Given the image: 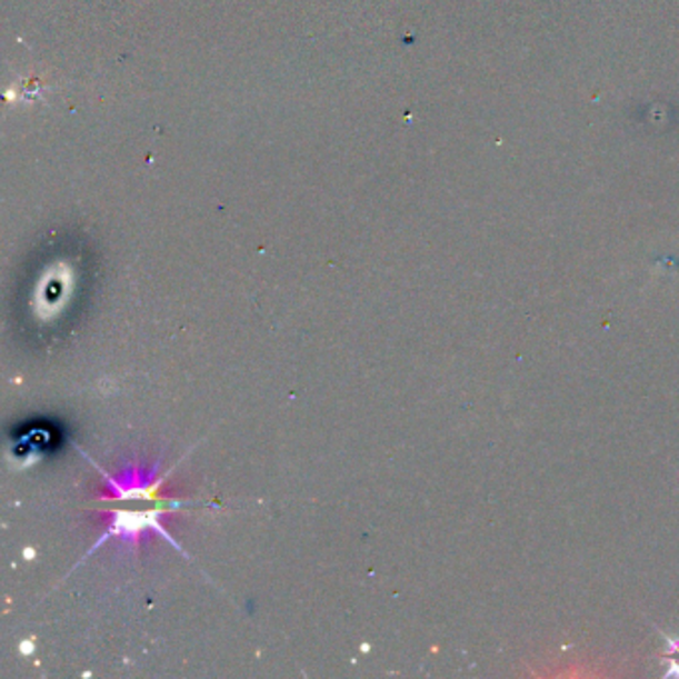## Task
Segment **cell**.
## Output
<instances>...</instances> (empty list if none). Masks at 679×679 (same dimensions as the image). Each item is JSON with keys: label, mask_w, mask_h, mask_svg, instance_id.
Wrapping results in <instances>:
<instances>
[{"label": "cell", "mask_w": 679, "mask_h": 679, "mask_svg": "<svg viewBox=\"0 0 679 679\" xmlns=\"http://www.w3.org/2000/svg\"><path fill=\"white\" fill-rule=\"evenodd\" d=\"M172 510H178V508L163 507V505H158V507L152 508V510H122V508H110V510H108V518H106L104 532H102V536L98 538L94 545L90 546V550L84 555V558H80V562H78L72 570H77L78 566L82 565L88 556L94 555L100 546L108 542V540H112V538L122 540L126 545H132L136 548L144 538H150L152 535L162 536L166 542H170L180 555L188 558V555L183 552L182 546L178 545V540L172 538V535L163 527L162 518L166 517L168 512H172Z\"/></svg>", "instance_id": "6da1fadb"}, {"label": "cell", "mask_w": 679, "mask_h": 679, "mask_svg": "<svg viewBox=\"0 0 679 679\" xmlns=\"http://www.w3.org/2000/svg\"><path fill=\"white\" fill-rule=\"evenodd\" d=\"M84 455V452H82ZM84 459L102 475L106 480L104 492L98 497V502H118V500H153L156 505L163 507L182 508L190 502H180L172 498L162 497V487L170 472L160 475V462H156L152 469H126L120 475H110L102 469L98 462L84 455Z\"/></svg>", "instance_id": "7a4b0ae2"}]
</instances>
